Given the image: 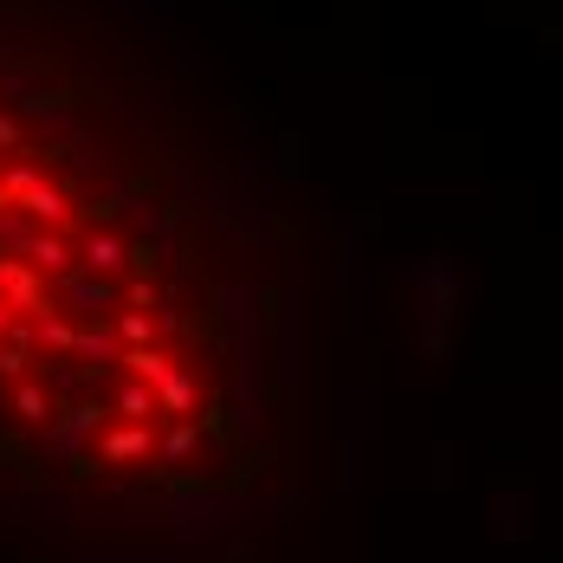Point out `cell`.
<instances>
[{
  "label": "cell",
  "mask_w": 563,
  "mask_h": 563,
  "mask_svg": "<svg viewBox=\"0 0 563 563\" xmlns=\"http://www.w3.org/2000/svg\"><path fill=\"white\" fill-rule=\"evenodd\" d=\"M85 266H91V273H123V266H130V246H123L117 233H91V240H85Z\"/></svg>",
  "instance_id": "6da1fadb"
},
{
  "label": "cell",
  "mask_w": 563,
  "mask_h": 563,
  "mask_svg": "<svg viewBox=\"0 0 563 563\" xmlns=\"http://www.w3.org/2000/svg\"><path fill=\"white\" fill-rule=\"evenodd\" d=\"M20 208H26L33 221H46V227H58V221H65V214H71V201H65L58 188H46V181H40L33 195H20Z\"/></svg>",
  "instance_id": "7a4b0ae2"
},
{
  "label": "cell",
  "mask_w": 563,
  "mask_h": 563,
  "mask_svg": "<svg viewBox=\"0 0 563 563\" xmlns=\"http://www.w3.org/2000/svg\"><path fill=\"white\" fill-rule=\"evenodd\" d=\"M136 453H150V428L143 421L123 428V434H104V460H136Z\"/></svg>",
  "instance_id": "3957f363"
},
{
  "label": "cell",
  "mask_w": 563,
  "mask_h": 563,
  "mask_svg": "<svg viewBox=\"0 0 563 563\" xmlns=\"http://www.w3.org/2000/svg\"><path fill=\"white\" fill-rule=\"evenodd\" d=\"M13 143H20V123H13V117H0V150H13Z\"/></svg>",
  "instance_id": "277c9868"
}]
</instances>
